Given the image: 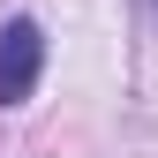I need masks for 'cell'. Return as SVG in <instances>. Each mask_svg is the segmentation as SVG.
<instances>
[{"label":"cell","instance_id":"6da1fadb","mask_svg":"<svg viewBox=\"0 0 158 158\" xmlns=\"http://www.w3.org/2000/svg\"><path fill=\"white\" fill-rule=\"evenodd\" d=\"M38 68H45V30H38L30 15H15V23L0 30V106H23L38 90Z\"/></svg>","mask_w":158,"mask_h":158}]
</instances>
